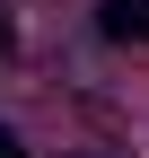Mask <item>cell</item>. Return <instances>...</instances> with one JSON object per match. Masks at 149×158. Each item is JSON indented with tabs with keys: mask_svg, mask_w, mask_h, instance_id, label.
Returning <instances> with one entry per match:
<instances>
[{
	"mask_svg": "<svg viewBox=\"0 0 149 158\" xmlns=\"http://www.w3.org/2000/svg\"><path fill=\"white\" fill-rule=\"evenodd\" d=\"M97 27L114 35V44H149V0H105Z\"/></svg>",
	"mask_w": 149,
	"mask_h": 158,
	"instance_id": "6da1fadb",
	"label": "cell"
},
{
	"mask_svg": "<svg viewBox=\"0 0 149 158\" xmlns=\"http://www.w3.org/2000/svg\"><path fill=\"white\" fill-rule=\"evenodd\" d=\"M0 158H26V149H18V132H9V123H0Z\"/></svg>",
	"mask_w": 149,
	"mask_h": 158,
	"instance_id": "7a4b0ae2",
	"label": "cell"
}]
</instances>
